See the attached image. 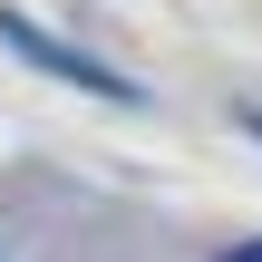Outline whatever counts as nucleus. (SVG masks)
Segmentation results:
<instances>
[{
	"instance_id": "f257e3e1",
	"label": "nucleus",
	"mask_w": 262,
	"mask_h": 262,
	"mask_svg": "<svg viewBox=\"0 0 262 262\" xmlns=\"http://www.w3.org/2000/svg\"><path fill=\"white\" fill-rule=\"evenodd\" d=\"M0 39H10L19 58H39L49 78H68V88H97V97H136V88H126L117 68H97V58H78V49H58V39L39 29V19H10V10H0Z\"/></svg>"
},
{
	"instance_id": "f03ea898",
	"label": "nucleus",
	"mask_w": 262,
	"mask_h": 262,
	"mask_svg": "<svg viewBox=\"0 0 262 262\" xmlns=\"http://www.w3.org/2000/svg\"><path fill=\"white\" fill-rule=\"evenodd\" d=\"M224 262H262V243H233V253H224Z\"/></svg>"
}]
</instances>
